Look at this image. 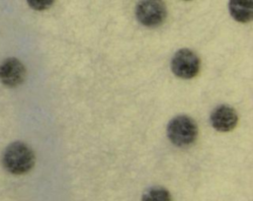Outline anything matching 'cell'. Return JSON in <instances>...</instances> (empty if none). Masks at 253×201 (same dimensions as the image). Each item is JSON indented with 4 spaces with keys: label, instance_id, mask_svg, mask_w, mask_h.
<instances>
[{
    "label": "cell",
    "instance_id": "5",
    "mask_svg": "<svg viewBox=\"0 0 253 201\" xmlns=\"http://www.w3.org/2000/svg\"><path fill=\"white\" fill-rule=\"evenodd\" d=\"M26 77L24 64L15 57L6 58L0 64V81L7 87L21 85Z\"/></svg>",
    "mask_w": 253,
    "mask_h": 201
},
{
    "label": "cell",
    "instance_id": "9",
    "mask_svg": "<svg viewBox=\"0 0 253 201\" xmlns=\"http://www.w3.org/2000/svg\"><path fill=\"white\" fill-rule=\"evenodd\" d=\"M29 6L37 11H43L48 9L54 0H27Z\"/></svg>",
    "mask_w": 253,
    "mask_h": 201
},
{
    "label": "cell",
    "instance_id": "4",
    "mask_svg": "<svg viewBox=\"0 0 253 201\" xmlns=\"http://www.w3.org/2000/svg\"><path fill=\"white\" fill-rule=\"evenodd\" d=\"M200 58L191 49H179L171 60V70L179 78L191 79L198 75L200 71Z\"/></svg>",
    "mask_w": 253,
    "mask_h": 201
},
{
    "label": "cell",
    "instance_id": "7",
    "mask_svg": "<svg viewBox=\"0 0 253 201\" xmlns=\"http://www.w3.org/2000/svg\"><path fill=\"white\" fill-rule=\"evenodd\" d=\"M228 10L235 21L248 23L253 17V0H229Z\"/></svg>",
    "mask_w": 253,
    "mask_h": 201
},
{
    "label": "cell",
    "instance_id": "2",
    "mask_svg": "<svg viewBox=\"0 0 253 201\" xmlns=\"http://www.w3.org/2000/svg\"><path fill=\"white\" fill-rule=\"evenodd\" d=\"M167 136L177 147H188L198 137V126L194 119L187 115H178L172 118L167 125Z\"/></svg>",
    "mask_w": 253,
    "mask_h": 201
},
{
    "label": "cell",
    "instance_id": "3",
    "mask_svg": "<svg viewBox=\"0 0 253 201\" xmlns=\"http://www.w3.org/2000/svg\"><path fill=\"white\" fill-rule=\"evenodd\" d=\"M137 21L145 27H158L166 19L167 8L163 0H141L135 9Z\"/></svg>",
    "mask_w": 253,
    "mask_h": 201
},
{
    "label": "cell",
    "instance_id": "8",
    "mask_svg": "<svg viewBox=\"0 0 253 201\" xmlns=\"http://www.w3.org/2000/svg\"><path fill=\"white\" fill-rule=\"evenodd\" d=\"M141 201H171V195L162 186H152L142 194Z\"/></svg>",
    "mask_w": 253,
    "mask_h": 201
},
{
    "label": "cell",
    "instance_id": "6",
    "mask_svg": "<svg viewBox=\"0 0 253 201\" xmlns=\"http://www.w3.org/2000/svg\"><path fill=\"white\" fill-rule=\"evenodd\" d=\"M237 121V113L235 109L229 105H218L211 113V123L212 127L220 132L231 131L236 126Z\"/></svg>",
    "mask_w": 253,
    "mask_h": 201
},
{
    "label": "cell",
    "instance_id": "1",
    "mask_svg": "<svg viewBox=\"0 0 253 201\" xmlns=\"http://www.w3.org/2000/svg\"><path fill=\"white\" fill-rule=\"evenodd\" d=\"M34 151L24 142L11 143L3 152L2 165L6 170L13 174H24L35 165Z\"/></svg>",
    "mask_w": 253,
    "mask_h": 201
}]
</instances>
